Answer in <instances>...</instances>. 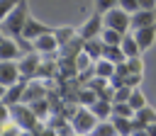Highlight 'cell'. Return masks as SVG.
Returning <instances> with one entry per match:
<instances>
[{"label":"cell","instance_id":"obj_1","mask_svg":"<svg viewBox=\"0 0 156 136\" xmlns=\"http://www.w3.org/2000/svg\"><path fill=\"white\" fill-rule=\"evenodd\" d=\"M27 19H29V12H27V0H22L7 17H2V22H0V29H2V34L5 36H22V32H24V27H27Z\"/></svg>","mask_w":156,"mask_h":136},{"label":"cell","instance_id":"obj_2","mask_svg":"<svg viewBox=\"0 0 156 136\" xmlns=\"http://www.w3.org/2000/svg\"><path fill=\"white\" fill-rule=\"evenodd\" d=\"M10 119L22 129V131H34L37 126H39V117L34 114V109L24 102V104H12L10 107Z\"/></svg>","mask_w":156,"mask_h":136},{"label":"cell","instance_id":"obj_3","mask_svg":"<svg viewBox=\"0 0 156 136\" xmlns=\"http://www.w3.org/2000/svg\"><path fill=\"white\" fill-rule=\"evenodd\" d=\"M100 119L93 114V109L90 107H78L76 109V114L71 117V126H73V131L76 134H90L93 129H95V124H98Z\"/></svg>","mask_w":156,"mask_h":136},{"label":"cell","instance_id":"obj_4","mask_svg":"<svg viewBox=\"0 0 156 136\" xmlns=\"http://www.w3.org/2000/svg\"><path fill=\"white\" fill-rule=\"evenodd\" d=\"M105 27H112V29L127 34L132 29V12H127L122 7H112L110 12H105Z\"/></svg>","mask_w":156,"mask_h":136},{"label":"cell","instance_id":"obj_5","mask_svg":"<svg viewBox=\"0 0 156 136\" xmlns=\"http://www.w3.org/2000/svg\"><path fill=\"white\" fill-rule=\"evenodd\" d=\"M102 29H105V15L95 10V12L88 17V22L78 29V34H80L83 39H95V36L102 34Z\"/></svg>","mask_w":156,"mask_h":136},{"label":"cell","instance_id":"obj_6","mask_svg":"<svg viewBox=\"0 0 156 136\" xmlns=\"http://www.w3.org/2000/svg\"><path fill=\"white\" fill-rule=\"evenodd\" d=\"M22 80V73H20V63L15 61H2L0 63V85L2 87H10L15 83Z\"/></svg>","mask_w":156,"mask_h":136},{"label":"cell","instance_id":"obj_7","mask_svg":"<svg viewBox=\"0 0 156 136\" xmlns=\"http://www.w3.org/2000/svg\"><path fill=\"white\" fill-rule=\"evenodd\" d=\"M27 85H29V80H27V78H22L20 83H15V85H10V87H2V100H0V102H2V104H7V107H12V104L22 102Z\"/></svg>","mask_w":156,"mask_h":136},{"label":"cell","instance_id":"obj_8","mask_svg":"<svg viewBox=\"0 0 156 136\" xmlns=\"http://www.w3.org/2000/svg\"><path fill=\"white\" fill-rule=\"evenodd\" d=\"M39 56H41V53L29 51V53H24V56L20 58V73H22V78H27V80L37 78V70H39V63H41Z\"/></svg>","mask_w":156,"mask_h":136},{"label":"cell","instance_id":"obj_9","mask_svg":"<svg viewBox=\"0 0 156 136\" xmlns=\"http://www.w3.org/2000/svg\"><path fill=\"white\" fill-rule=\"evenodd\" d=\"M24 56V49L20 46V41L15 36H5L0 41V58L2 61H12V58H22Z\"/></svg>","mask_w":156,"mask_h":136},{"label":"cell","instance_id":"obj_10","mask_svg":"<svg viewBox=\"0 0 156 136\" xmlns=\"http://www.w3.org/2000/svg\"><path fill=\"white\" fill-rule=\"evenodd\" d=\"M56 49H61V46H58V39H56V34H54V32L41 34L39 39H34V51H37V53H41V56L54 53Z\"/></svg>","mask_w":156,"mask_h":136},{"label":"cell","instance_id":"obj_11","mask_svg":"<svg viewBox=\"0 0 156 136\" xmlns=\"http://www.w3.org/2000/svg\"><path fill=\"white\" fill-rule=\"evenodd\" d=\"M49 32H54V29H49V27H46V24H41L39 19L29 17V19H27V27H24V32H22V36H24V39H29V41H34V39H39L41 34H49Z\"/></svg>","mask_w":156,"mask_h":136},{"label":"cell","instance_id":"obj_12","mask_svg":"<svg viewBox=\"0 0 156 136\" xmlns=\"http://www.w3.org/2000/svg\"><path fill=\"white\" fill-rule=\"evenodd\" d=\"M132 34H134V39L139 41L141 51H146V49L154 44V39H156V24H149V27H141V29H132Z\"/></svg>","mask_w":156,"mask_h":136},{"label":"cell","instance_id":"obj_13","mask_svg":"<svg viewBox=\"0 0 156 136\" xmlns=\"http://www.w3.org/2000/svg\"><path fill=\"white\" fill-rule=\"evenodd\" d=\"M149 24H156V10H136L132 15V29H141Z\"/></svg>","mask_w":156,"mask_h":136},{"label":"cell","instance_id":"obj_14","mask_svg":"<svg viewBox=\"0 0 156 136\" xmlns=\"http://www.w3.org/2000/svg\"><path fill=\"white\" fill-rule=\"evenodd\" d=\"M46 97V87L44 85H39L37 80H29V85H27V90H24V97H22V102H37V100H44Z\"/></svg>","mask_w":156,"mask_h":136},{"label":"cell","instance_id":"obj_15","mask_svg":"<svg viewBox=\"0 0 156 136\" xmlns=\"http://www.w3.org/2000/svg\"><path fill=\"white\" fill-rule=\"evenodd\" d=\"M93 61H100L102 58V51H105V41L102 36H95V39H85V49H83Z\"/></svg>","mask_w":156,"mask_h":136},{"label":"cell","instance_id":"obj_16","mask_svg":"<svg viewBox=\"0 0 156 136\" xmlns=\"http://www.w3.org/2000/svg\"><path fill=\"white\" fill-rule=\"evenodd\" d=\"M102 58H107V61H112V63H124V61H127V53L122 51V44H105Z\"/></svg>","mask_w":156,"mask_h":136},{"label":"cell","instance_id":"obj_17","mask_svg":"<svg viewBox=\"0 0 156 136\" xmlns=\"http://www.w3.org/2000/svg\"><path fill=\"white\" fill-rule=\"evenodd\" d=\"M115 68H117V63H112V61H107V58H100V61L93 63V73H95L98 78H107V80L115 75Z\"/></svg>","mask_w":156,"mask_h":136},{"label":"cell","instance_id":"obj_18","mask_svg":"<svg viewBox=\"0 0 156 136\" xmlns=\"http://www.w3.org/2000/svg\"><path fill=\"white\" fill-rule=\"evenodd\" d=\"M112 104H115V102L98 97V102H93L90 109H93V114H95L98 119H112Z\"/></svg>","mask_w":156,"mask_h":136},{"label":"cell","instance_id":"obj_19","mask_svg":"<svg viewBox=\"0 0 156 136\" xmlns=\"http://www.w3.org/2000/svg\"><path fill=\"white\" fill-rule=\"evenodd\" d=\"M90 136H119V134H117V126L112 119H100L95 124V129L90 131Z\"/></svg>","mask_w":156,"mask_h":136},{"label":"cell","instance_id":"obj_20","mask_svg":"<svg viewBox=\"0 0 156 136\" xmlns=\"http://www.w3.org/2000/svg\"><path fill=\"white\" fill-rule=\"evenodd\" d=\"M122 51L127 53V58L141 56V46H139V41L134 39V34H124V39H122Z\"/></svg>","mask_w":156,"mask_h":136},{"label":"cell","instance_id":"obj_21","mask_svg":"<svg viewBox=\"0 0 156 136\" xmlns=\"http://www.w3.org/2000/svg\"><path fill=\"white\" fill-rule=\"evenodd\" d=\"M112 121H115L119 136H132V134H134V121H132V117H112Z\"/></svg>","mask_w":156,"mask_h":136},{"label":"cell","instance_id":"obj_22","mask_svg":"<svg viewBox=\"0 0 156 136\" xmlns=\"http://www.w3.org/2000/svg\"><path fill=\"white\" fill-rule=\"evenodd\" d=\"M98 92L93 90V87H88V90H78V95H76V100H78V104H83V107H90L93 102H98Z\"/></svg>","mask_w":156,"mask_h":136},{"label":"cell","instance_id":"obj_23","mask_svg":"<svg viewBox=\"0 0 156 136\" xmlns=\"http://www.w3.org/2000/svg\"><path fill=\"white\" fill-rule=\"evenodd\" d=\"M54 34H56V39H58V46H66L73 36H78V32L76 29H71V27H61V29H54Z\"/></svg>","mask_w":156,"mask_h":136},{"label":"cell","instance_id":"obj_24","mask_svg":"<svg viewBox=\"0 0 156 136\" xmlns=\"http://www.w3.org/2000/svg\"><path fill=\"white\" fill-rule=\"evenodd\" d=\"M100 36H102V41H105V44H122V39H124V34H122V32H117V29H112V27H105Z\"/></svg>","mask_w":156,"mask_h":136},{"label":"cell","instance_id":"obj_25","mask_svg":"<svg viewBox=\"0 0 156 136\" xmlns=\"http://www.w3.org/2000/svg\"><path fill=\"white\" fill-rule=\"evenodd\" d=\"M41 61H44V58H41ZM56 68H58V63H54V61H44V63H39L37 78H56V75H54Z\"/></svg>","mask_w":156,"mask_h":136},{"label":"cell","instance_id":"obj_26","mask_svg":"<svg viewBox=\"0 0 156 136\" xmlns=\"http://www.w3.org/2000/svg\"><path fill=\"white\" fill-rule=\"evenodd\" d=\"M112 117H134V109L129 102H115L112 104Z\"/></svg>","mask_w":156,"mask_h":136},{"label":"cell","instance_id":"obj_27","mask_svg":"<svg viewBox=\"0 0 156 136\" xmlns=\"http://www.w3.org/2000/svg\"><path fill=\"white\" fill-rule=\"evenodd\" d=\"M129 104H132V109H134V112H136V109H141V107H146V97H144V92H141L139 87H134V90H132Z\"/></svg>","mask_w":156,"mask_h":136},{"label":"cell","instance_id":"obj_28","mask_svg":"<svg viewBox=\"0 0 156 136\" xmlns=\"http://www.w3.org/2000/svg\"><path fill=\"white\" fill-rule=\"evenodd\" d=\"M134 117H136V119H141V121H146V124H154V121H156V112H154L149 104H146V107H141V109H136V112H134Z\"/></svg>","mask_w":156,"mask_h":136},{"label":"cell","instance_id":"obj_29","mask_svg":"<svg viewBox=\"0 0 156 136\" xmlns=\"http://www.w3.org/2000/svg\"><path fill=\"white\" fill-rule=\"evenodd\" d=\"M22 134V129L12 121V119H7V121H2V129H0V136H20Z\"/></svg>","mask_w":156,"mask_h":136},{"label":"cell","instance_id":"obj_30","mask_svg":"<svg viewBox=\"0 0 156 136\" xmlns=\"http://www.w3.org/2000/svg\"><path fill=\"white\" fill-rule=\"evenodd\" d=\"M29 107L34 109V114H37L39 119L49 114V102H46V97H44V100H37V102H29Z\"/></svg>","mask_w":156,"mask_h":136},{"label":"cell","instance_id":"obj_31","mask_svg":"<svg viewBox=\"0 0 156 136\" xmlns=\"http://www.w3.org/2000/svg\"><path fill=\"white\" fill-rule=\"evenodd\" d=\"M132 90H134V87H129V85L115 87V102H129V97H132Z\"/></svg>","mask_w":156,"mask_h":136},{"label":"cell","instance_id":"obj_32","mask_svg":"<svg viewBox=\"0 0 156 136\" xmlns=\"http://www.w3.org/2000/svg\"><path fill=\"white\" fill-rule=\"evenodd\" d=\"M76 63H78V73H85V70H88V66H90V63H95V61H93L85 51H80V53L76 56Z\"/></svg>","mask_w":156,"mask_h":136},{"label":"cell","instance_id":"obj_33","mask_svg":"<svg viewBox=\"0 0 156 136\" xmlns=\"http://www.w3.org/2000/svg\"><path fill=\"white\" fill-rule=\"evenodd\" d=\"M112 7H119V0H95V10L98 12H110Z\"/></svg>","mask_w":156,"mask_h":136},{"label":"cell","instance_id":"obj_34","mask_svg":"<svg viewBox=\"0 0 156 136\" xmlns=\"http://www.w3.org/2000/svg\"><path fill=\"white\" fill-rule=\"evenodd\" d=\"M127 66H129V70L132 73H144V61H141V56H132V58H127Z\"/></svg>","mask_w":156,"mask_h":136},{"label":"cell","instance_id":"obj_35","mask_svg":"<svg viewBox=\"0 0 156 136\" xmlns=\"http://www.w3.org/2000/svg\"><path fill=\"white\" fill-rule=\"evenodd\" d=\"M20 2H22V0H2V5H0V17H7Z\"/></svg>","mask_w":156,"mask_h":136},{"label":"cell","instance_id":"obj_36","mask_svg":"<svg viewBox=\"0 0 156 136\" xmlns=\"http://www.w3.org/2000/svg\"><path fill=\"white\" fill-rule=\"evenodd\" d=\"M119 7H122V10H127V12H132V15H134V12H136V10H139V0H119Z\"/></svg>","mask_w":156,"mask_h":136},{"label":"cell","instance_id":"obj_37","mask_svg":"<svg viewBox=\"0 0 156 136\" xmlns=\"http://www.w3.org/2000/svg\"><path fill=\"white\" fill-rule=\"evenodd\" d=\"M139 83H141V75L139 73H129L124 78V85H129V87H139Z\"/></svg>","mask_w":156,"mask_h":136},{"label":"cell","instance_id":"obj_38","mask_svg":"<svg viewBox=\"0 0 156 136\" xmlns=\"http://www.w3.org/2000/svg\"><path fill=\"white\" fill-rule=\"evenodd\" d=\"M139 10H156V0H139Z\"/></svg>","mask_w":156,"mask_h":136},{"label":"cell","instance_id":"obj_39","mask_svg":"<svg viewBox=\"0 0 156 136\" xmlns=\"http://www.w3.org/2000/svg\"><path fill=\"white\" fill-rule=\"evenodd\" d=\"M146 131H149L151 136H156V121H154V124H149V126H146Z\"/></svg>","mask_w":156,"mask_h":136},{"label":"cell","instance_id":"obj_40","mask_svg":"<svg viewBox=\"0 0 156 136\" xmlns=\"http://www.w3.org/2000/svg\"><path fill=\"white\" fill-rule=\"evenodd\" d=\"M20 136H37V134H34V131H22Z\"/></svg>","mask_w":156,"mask_h":136},{"label":"cell","instance_id":"obj_41","mask_svg":"<svg viewBox=\"0 0 156 136\" xmlns=\"http://www.w3.org/2000/svg\"><path fill=\"white\" fill-rule=\"evenodd\" d=\"M76 136H90V134H76Z\"/></svg>","mask_w":156,"mask_h":136},{"label":"cell","instance_id":"obj_42","mask_svg":"<svg viewBox=\"0 0 156 136\" xmlns=\"http://www.w3.org/2000/svg\"><path fill=\"white\" fill-rule=\"evenodd\" d=\"M132 136H134V134H132Z\"/></svg>","mask_w":156,"mask_h":136}]
</instances>
